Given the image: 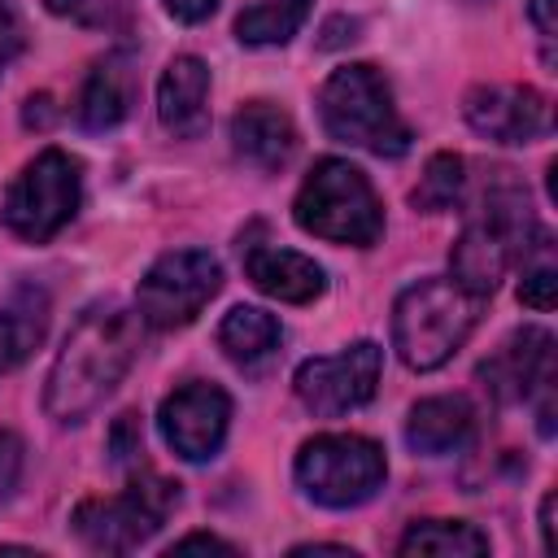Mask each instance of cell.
Here are the masks:
<instances>
[{"mask_svg": "<svg viewBox=\"0 0 558 558\" xmlns=\"http://www.w3.org/2000/svg\"><path fill=\"white\" fill-rule=\"evenodd\" d=\"M26 48V22L13 0H0V74L22 57Z\"/></svg>", "mask_w": 558, "mask_h": 558, "instance_id": "4316f807", "label": "cell"}, {"mask_svg": "<svg viewBox=\"0 0 558 558\" xmlns=\"http://www.w3.org/2000/svg\"><path fill=\"white\" fill-rule=\"evenodd\" d=\"M541 545L545 554H554V493H545L541 501Z\"/></svg>", "mask_w": 558, "mask_h": 558, "instance_id": "4dcf8cb0", "label": "cell"}, {"mask_svg": "<svg viewBox=\"0 0 558 558\" xmlns=\"http://www.w3.org/2000/svg\"><path fill=\"white\" fill-rule=\"evenodd\" d=\"M314 0H257L235 17V39L248 48H270V44H288L305 17H310Z\"/></svg>", "mask_w": 558, "mask_h": 558, "instance_id": "44dd1931", "label": "cell"}, {"mask_svg": "<svg viewBox=\"0 0 558 558\" xmlns=\"http://www.w3.org/2000/svg\"><path fill=\"white\" fill-rule=\"evenodd\" d=\"M240 262H244V279L257 292H266L275 301H288V305H310L327 288V270L314 257H305L296 248H283V244H270V240H244Z\"/></svg>", "mask_w": 558, "mask_h": 558, "instance_id": "4fadbf2b", "label": "cell"}, {"mask_svg": "<svg viewBox=\"0 0 558 558\" xmlns=\"http://www.w3.org/2000/svg\"><path fill=\"white\" fill-rule=\"evenodd\" d=\"M140 314L118 301H96L78 314L44 379V410L52 423H83L113 397L140 357Z\"/></svg>", "mask_w": 558, "mask_h": 558, "instance_id": "6da1fadb", "label": "cell"}, {"mask_svg": "<svg viewBox=\"0 0 558 558\" xmlns=\"http://www.w3.org/2000/svg\"><path fill=\"white\" fill-rule=\"evenodd\" d=\"M227 427H231V397L227 388L205 379L174 388L157 410V432L170 445V453L183 462H209L222 449Z\"/></svg>", "mask_w": 558, "mask_h": 558, "instance_id": "30bf717a", "label": "cell"}, {"mask_svg": "<svg viewBox=\"0 0 558 558\" xmlns=\"http://www.w3.org/2000/svg\"><path fill=\"white\" fill-rule=\"evenodd\" d=\"M379 371H384V349L375 340H353L340 353L305 357L292 375V388H296V401L310 414L340 418V414L362 410L375 397Z\"/></svg>", "mask_w": 558, "mask_h": 558, "instance_id": "9c48e42d", "label": "cell"}, {"mask_svg": "<svg viewBox=\"0 0 558 558\" xmlns=\"http://www.w3.org/2000/svg\"><path fill=\"white\" fill-rule=\"evenodd\" d=\"M527 22L536 26L545 65H554V39H558V26H554V0H527Z\"/></svg>", "mask_w": 558, "mask_h": 558, "instance_id": "83f0119b", "label": "cell"}, {"mask_svg": "<svg viewBox=\"0 0 558 558\" xmlns=\"http://www.w3.org/2000/svg\"><path fill=\"white\" fill-rule=\"evenodd\" d=\"M279 340H283L279 318H275L270 310H257V305H235V310H227L222 323H218V344H222V353H227L235 366H244V371L270 362V357L279 353Z\"/></svg>", "mask_w": 558, "mask_h": 558, "instance_id": "ac0fdd59", "label": "cell"}, {"mask_svg": "<svg viewBox=\"0 0 558 558\" xmlns=\"http://www.w3.org/2000/svg\"><path fill=\"white\" fill-rule=\"evenodd\" d=\"M318 122L331 140L366 148L375 157H401L410 148V126L397 113L384 70L371 61H349L331 70L318 87Z\"/></svg>", "mask_w": 558, "mask_h": 558, "instance_id": "3957f363", "label": "cell"}, {"mask_svg": "<svg viewBox=\"0 0 558 558\" xmlns=\"http://www.w3.org/2000/svg\"><path fill=\"white\" fill-rule=\"evenodd\" d=\"M218 288L222 266L209 248H174L144 270L135 288V314L153 331H179L218 296Z\"/></svg>", "mask_w": 558, "mask_h": 558, "instance_id": "ba28073f", "label": "cell"}, {"mask_svg": "<svg viewBox=\"0 0 558 558\" xmlns=\"http://www.w3.org/2000/svg\"><path fill=\"white\" fill-rule=\"evenodd\" d=\"M48 13L57 17H70V22H83V26H105V31H122L131 22L126 4L122 0H44Z\"/></svg>", "mask_w": 558, "mask_h": 558, "instance_id": "cb8c5ba5", "label": "cell"}, {"mask_svg": "<svg viewBox=\"0 0 558 558\" xmlns=\"http://www.w3.org/2000/svg\"><path fill=\"white\" fill-rule=\"evenodd\" d=\"M545 379H554V336L545 327H519V331H510L480 362V384L493 392L497 405L532 401V392Z\"/></svg>", "mask_w": 558, "mask_h": 558, "instance_id": "7c38bea8", "label": "cell"}, {"mask_svg": "<svg viewBox=\"0 0 558 558\" xmlns=\"http://www.w3.org/2000/svg\"><path fill=\"white\" fill-rule=\"evenodd\" d=\"M462 192H466V161L458 153H432L410 192V205L423 214H445L462 201Z\"/></svg>", "mask_w": 558, "mask_h": 558, "instance_id": "7402d4cb", "label": "cell"}, {"mask_svg": "<svg viewBox=\"0 0 558 558\" xmlns=\"http://www.w3.org/2000/svg\"><path fill=\"white\" fill-rule=\"evenodd\" d=\"M157 118L174 140H196L209 126V65L179 52L157 78Z\"/></svg>", "mask_w": 558, "mask_h": 558, "instance_id": "5bb4252c", "label": "cell"}, {"mask_svg": "<svg viewBox=\"0 0 558 558\" xmlns=\"http://www.w3.org/2000/svg\"><path fill=\"white\" fill-rule=\"evenodd\" d=\"M231 148L253 170H283L296 153V126L292 118L270 100H244L231 113Z\"/></svg>", "mask_w": 558, "mask_h": 558, "instance_id": "9a60e30c", "label": "cell"}, {"mask_svg": "<svg viewBox=\"0 0 558 558\" xmlns=\"http://www.w3.org/2000/svg\"><path fill=\"white\" fill-rule=\"evenodd\" d=\"M192 549L235 554V545H227V541H218V536H209V532H192V536H183V541H174V545H170V554H192Z\"/></svg>", "mask_w": 558, "mask_h": 558, "instance_id": "f546056e", "label": "cell"}, {"mask_svg": "<svg viewBox=\"0 0 558 558\" xmlns=\"http://www.w3.org/2000/svg\"><path fill=\"white\" fill-rule=\"evenodd\" d=\"M397 554H440V558L488 554V536L462 519H418L397 541Z\"/></svg>", "mask_w": 558, "mask_h": 558, "instance_id": "ffe728a7", "label": "cell"}, {"mask_svg": "<svg viewBox=\"0 0 558 558\" xmlns=\"http://www.w3.org/2000/svg\"><path fill=\"white\" fill-rule=\"evenodd\" d=\"M292 475H296V488L314 506H323V510H357L384 488L388 462H384V449L371 436L323 432V436H314V440H305L296 449Z\"/></svg>", "mask_w": 558, "mask_h": 558, "instance_id": "5b68a950", "label": "cell"}, {"mask_svg": "<svg viewBox=\"0 0 558 558\" xmlns=\"http://www.w3.org/2000/svg\"><path fill=\"white\" fill-rule=\"evenodd\" d=\"M161 4H166V13H170L174 22H187V26L205 22V17L218 9V0H161Z\"/></svg>", "mask_w": 558, "mask_h": 558, "instance_id": "f1b7e54d", "label": "cell"}, {"mask_svg": "<svg viewBox=\"0 0 558 558\" xmlns=\"http://www.w3.org/2000/svg\"><path fill=\"white\" fill-rule=\"evenodd\" d=\"M475 436V410L458 392L423 397L405 418V445L423 458H445Z\"/></svg>", "mask_w": 558, "mask_h": 558, "instance_id": "e0dca14e", "label": "cell"}, {"mask_svg": "<svg viewBox=\"0 0 558 558\" xmlns=\"http://www.w3.org/2000/svg\"><path fill=\"white\" fill-rule=\"evenodd\" d=\"M292 218L305 235L327 240V244L371 248L384 235V205L371 179L344 157L314 161V170L296 187Z\"/></svg>", "mask_w": 558, "mask_h": 558, "instance_id": "277c9868", "label": "cell"}, {"mask_svg": "<svg viewBox=\"0 0 558 558\" xmlns=\"http://www.w3.org/2000/svg\"><path fill=\"white\" fill-rule=\"evenodd\" d=\"M48 327V296L35 288H22L9 305H0V375L22 366L31 349L44 340Z\"/></svg>", "mask_w": 558, "mask_h": 558, "instance_id": "d6986e66", "label": "cell"}, {"mask_svg": "<svg viewBox=\"0 0 558 558\" xmlns=\"http://www.w3.org/2000/svg\"><path fill=\"white\" fill-rule=\"evenodd\" d=\"M484 301L449 275H427L392 301V349L410 371L445 366L480 323Z\"/></svg>", "mask_w": 558, "mask_h": 558, "instance_id": "7a4b0ae2", "label": "cell"}, {"mask_svg": "<svg viewBox=\"0 0 558 558\" xmlns=\"http://www.w3.org/2000/svg\"><path fill=\"white\" fill-rule=\"evenodd\" d=\"M523 279H519V301L532 310H554L558 301V266L549 253V231H536V240L523 248Z\"/></svg>", "mask_w": 558, "mask_h": 558, "instance_id": "603a6c76", "label": "cell"}, {"mask_svg": "<svg viewBox=\"0 0 558 558\" xmlns=\"http://www.w3.org/2000/svg\"><path fill=\"white\" fill-rule=\"evenodd\" d=\"M174 506H179V484L135 462V475L118 497L78 501L70 523H74V532H78V541L87 549H96V554H131L174 514Z\"/></svg>", "mask_w": 558, "mask_h": 558, "instance_id": "8992f818", "label": "cell"}, {"mask_svg": "<svg viewBox=\"0 0 558 558\" xmlns=\"http://www.w3.org/2000/svg\"><path fill=\"white\" fill-rule=\"evenodd\" d=\"M462 118L493 144H532L554 131L549 96L527 83H475L462 96Z\"/></svg>", "mask_w": 558, "mask_h": 558, "instance_id": "8fae6325", "label": "cell"}, {"mask_svg": "<svg viewBox=\"0 0 558 558\" xmlns=\"http://www.w3.org/2000/svg\"><path fill=\"white\" fill-rule=\"evenodd\" d=\"M22 462H26V449H22V436L0 427V506L13 497V488L22 484Z\"/></svg>", "mask_w": 558, "mask_h": 558, "instance_id": "484cf974", "label": "cell"}, {"mask_svg": "<svg viewBox=\"0 0 558 558\" xmlns=\"http://www.w3.org/2000/svg\"><path fill=\"white\" fill-rule=\"evenodd\" d=\"M78 201H83L78 157H70L65 148H44L9 183L0 201V222L26 244H44L78 214Z\"/></svg>", "mask_w": 558, "mask_h": 558, "instance_id": "52a82bcc", "label": "cell"}, {"mask_svg": "<svg viewBox=\"0 0 558 558\" xmlns=\"http://www.w3.org/2000/svg\"><path fill=\"white\" fill-rule=\"evenodd\" d=\"M109 453H113L118 466H135V462H140V453H144V427H140V414H135V410H126V414L113 423V432H109Z\"/></svg>", "mask_w": 558, "mask_h": 558, "instance_id": "d4e9b609", "label": "cell"}, {"mask_svg": "<svg viewBox=\"0 0 558 558\" xmlns=\"http://www.w3.org/2000/svg\"><path fill=\"white\" fill-rule=\"evenodd\" d=\"M131 105H135V65H131V52H109L100 57L83 87H78V100H74V118L83 131H113L131 118Z\"/></svg>", "mask_w": 558, "mask_h": 558, "instance_id": "2e32d148", "label": "cell"}]
</instances>
